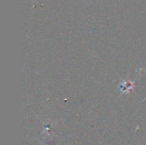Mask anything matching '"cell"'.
Segmentation results:
<instances>
[{
	"label": "cell",
	"mask_w": 146,
	"mask_h": 145,
	"mask_svg": "<svg viewBox=\"0 0 146 145\" xmlns=\"http://www.w3.org/2000/svg\"><path fill=\"white\" fill-rule=\"evenodd\" d=\"M42 145H44V144H42Z\"/></svg>",
	"instance_id": "6da1fadb"
}]
</instances>
